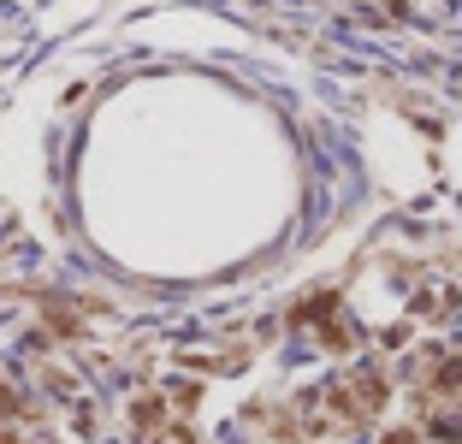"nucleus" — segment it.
Listing matches in <instances>:
<instances>
[{
  "instance_id": "f257e3e1",
  "label": "nucleus",
  "mask_w": 462,
  "mask_h": 444,
  "mask_svg": "<svg viewBox=\"0 0 462 444\" xmlns=\"http://www.w3.org/2000/svg\"><path fill=\"white\" fill-rule=\"evenodd\" d=\"M385 444H415V432H392V439H385Z\"/></svg>"
}]
</instances>
